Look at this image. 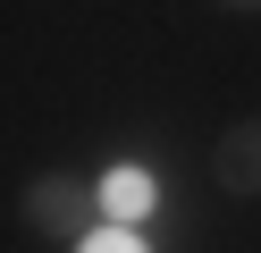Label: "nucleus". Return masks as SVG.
<instances>
[{
  "instance_id": "obj_1",
  "label": "nucleus",
  "mask_w": 261,
  "mask_h": 253,
  "mask_svg": "<svg viewBox=\"0 0 261 253\" xmlns=\"http://www.w3.org/2000/svg\"><path fill=\"white\" fill-rule=\"evenodd\" d=\"M25 219H34L42 236H68V245H85V236H93V219H101V186L34 177V186H25Z\"/></svg>"
},
{
  "instance_id": "obj_2",
  "label": "nucleus",
  "mask_w": 261,
  "mask_h": 253,
  "mask_svg": "<svg viewBox=\"0 0 261 253\" xmlns=\"http://www.w3.org/2000/svg\"><path fill=\"white\" fill-rule=\"evenodd\" d=\"M152 211H160V177L143 160H118L101 177V219H110V228H143Z\"/></svg>"
},
{
  "instance_id": "obj_3",
  "label": "nucleus",
  "mask_w": 261,
  "mask_h": 253,
  "mask_svg": "<svg viewBox=\"0 0 261 253\" xmlns=\"http://www.w3.org/2000/svg\"><path fill=\"white\" fill-rule=\"evenodd\" d=\"M211 177L227 194H261V118H236V127L211 144Z\"/></svg>"
},
{
  "instance_id": "obj_4",
  "label": "nucleus",
  "mask_w": 261,
  "mask_h": 253,
  "mask_svg": "<svg viewBox=\"0 0 261 253\" xmlns=\"http://www.w3.org/2000/svg\"><path fill=\"white\" fill-rule=\"evenodd\" d=\"M76 253H152V245H143L135 228H93V236H85Z\"/></svg>"
},
{
  "instance_id": "obj_5",
  "label": "nucleus",
  "mask_w": 261,
  "mask_h": 253,
  "mask_svg": "<svg viewBox=\"0 0 261 253\" xmlns=\"http://www.w3.org/2000/svg\"><path fill=\"white\" fill-rule=\"evenodd\" d=\"M236 9H261V0H236Z\"/></svg>"
}]
</instances>
